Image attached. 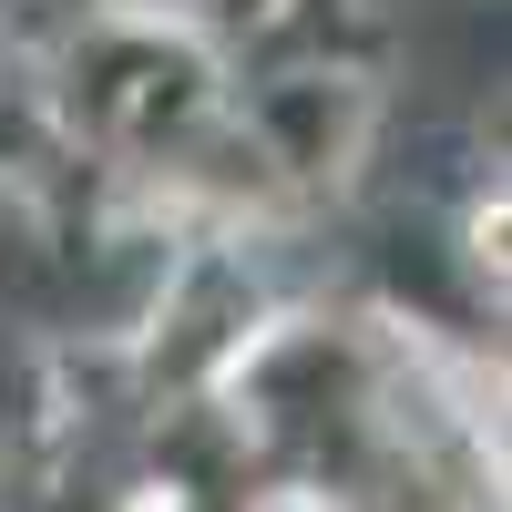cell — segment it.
Returning a JSON list of instances; mask_svg holds the SVG:
<instances>
[{
  "mask_svg": "<svg viewBox=\"0 0 512 512\" xmlns=\"http://www.w3.org/2000/svg\"><path fill=\"white\" fill-rule=\"evenodd\" d=\"M256 512H349V502H338V492H318V482H287V492H267Z\"/></svg>",
  "mask_w": 512,
  "mask_h": 512,
  "instance_id": "cell-1",
  "label": "cell"
}]
</instances>
